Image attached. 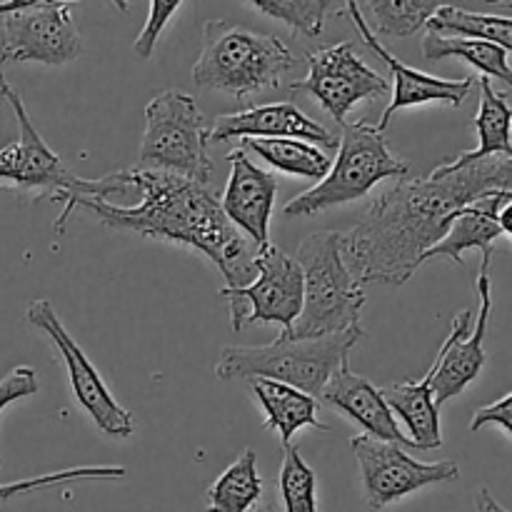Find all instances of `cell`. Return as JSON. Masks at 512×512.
<instances>
[{"mask_svg": "<svg viewBox=\"0 0 512 512\" xmlns=\"http://www.w3.org/2000/svg\"><path fill=\"white\" fill-rule=\"evenodd\" d=\"M475 512H510V510H505L503 505L493 498V493H490L488 488H480L478 493H475Z\"/></svg>", "mask_w": 512, "mask_h": 512, "instance_id": "836d02e7", "label": "cell"}, {"mask_svg": "<svg viewBox=\"0 0 512 512\" xmlns=\"http://www.w3.org/2000/svg\"><path fill=\"white\" fill-rule=\"evenodd\" d=\"M480 310L473 325V310H463L453 320L448 340L443 343V360L433 380L435 405H445L450 398H458L480 373L488 360L485 355V335H488L490 313H493V288H490V270L480 268L478 275Z\"/></svg>", "mask_w": 512, "mask_h": 512, "instance_id": "5bb4252c", "label": "cell"}, {"mask_svg": "<svg viewBox=\"0 0 512 512\" xmlns=\"http://www.w3.org/2000/svg\"><path fill=\"white\" fill-rule=\"evenodd\" d=\"M443 3L435 0H370L358 3L360 13H368L370 33L390 35V38H408L420 28H428L430 18L440 10Z\"/></svg>", "mask_w": 512, "mask_h": 512, "instance_id": "4316f807", "label": "cell"}, {"mask_svg": "<svg viewBox=\"0 0 512 512\" xmlns=\"http://www.w3.org/2000/svg\"><path fill=\"white\" fill-rule=\"evenodd\" d=\"M235 138H293L305 140L310 145H325V148H335L338 145V138L325 125H320L318 120L305 115L293 103L255 105V108L238 110V113L220 115L208 128V143H225V140Z\"/></svg>", "mask_w": 512, "mask_h": 512, "instance_id": "e0dca14e", "label": "cell"}, {"mask_svg": "<svg viewBox=\"0 0 512 512\" xmlns=\"http://www.w3.org/2000/svg\"><path fill=\"white\" fill-rule=\"evenodd\" d=\"M498 223H500V230H503V235H510L512 238V193H508V203H505L503 210H500Z\"/></svg>", "mask_w": 512, "mask_h": 512, "instance_id": "e575fe53", "label": "cell"}, {"mask_svg": "<svg viewBox=\"0 0 512 512\" xmlns=\"http://www.w3.org/2000/svg\"><path fill=\"white\" fill-rule=\"evenodd\" d=\"M130 188L140 193L138 205H115L103 198L80 200L113 230H130L145 238L168 240L203 253L223 273L225 288H243L255 278L258 248L223 213L220 198L203 183L155 170H125Z\"/></svg>", "mask_w": 512, "mask_h": 512, "instance_id": "7a4b0ae2", "label": "cell"}, {"mask_svg": "<svg viewBox=\"0 0 512 512\" xmlns=\"http://www.w3.org/2000/svg\"><path fill=\"white\" fill-rule=\"evenodd\" d=\"M338 155L330 163L328 175L315 188L295 195L283 208L285 215H318L323 210L340 208L365 198L378 183L390 178H405L410 173L408 160L390 153L385 133L368 120L340 125Z\"/></svg>", "mask_w": 512, "mask_h": 512, "instance_id": "52a82bcc", "label": "cell"}, {"mask_svg": "<svg viewBox=\"0 0 512 512\" xmlns=\"http://www.w3.org/2000/svg\"><path fill=\"white\" fill-rule=\"evenodd\" d=\"M38 375L28 365H18V368L10 370L3 380H0V413H3L8 405L18 403V400L30 398V395L38 393Z\"/></svg>", "mask_w": 512, "mask_h": 512, "instance_id": "1f68e13d", "label": "cell"}, {"mask_svg": "<svg viewBox=\"0 0 512 512\" xmlns=\"http://www.w3.org/2000/svg\"><path fill=\"white\" fill-rule=\"evenodd\" d=\"M250 512H283V510H280L275 503H263V505H255Z\"/></svg>", "mask_w": 512, "mask_h": 512, "instance_id": "8d00e7d4", "label": "cell"}, {"mask_svg": "<svg viewBox=\"0 0 512 512\" xmlns=\"http://www.w3.org/2000/svg\"><path fill=\"white\" fill-rule=\"evenodd\" d=\"M443 360V345L435 355L433 365L423 380H405L403 385H385L383 398L393 415H400L403 425L408 428V438L418 450H435L443 445L440 433V408L433 398V380Z\"/></svg>", "mask_w": 512, "mask_h": 512, "instance_id": "ffe728a7", "label": "cell"}, {"mask_svg": "<svg viewBox=\"0 0 512 512\" xmlns=\"http://www.w3.org/2000/svg\"><path fill=\"white\" fill-rule=\"evenodd\" d=\"M345 15H350V20L355 23L358 33L363 35L365 43L370 45V50H373V53L388 65L390 73H393V100H390V105L383 110L378 125H375L380 133L388 130L390 118H393L398 110L420 108V105H428V103H445L450 105V108H460V105L465 103V98L470 95V90H473V85L478 83V78H473V75L460 80H448V78H438V75L423 73V70L408 68L403 60L395 58L393 53H388L385 45H380L378 38L370 33L358 3H353V0L345 3Z\"/></svg>", "mask_w": 512, "mask_h": 512, "instance_id": "9a60e30c", "label": "cell"}, {"mask_svg": "<svg viewBox=\"0 0 512 512\" xmlns=\"http://www.w3.org/2000/svg\"><path fill=\"white\" fill-rule=\"evenodd\" d=\"M350 448L358 460L365 503L375 512L385 510L390 503H398L418 490L430 488V485L453 483L460 478V468L455 460L420 463V460L410 458L400 445L375 440L365 433L355 435L350 440Z\"/></svg>", "mask_w": 512, "mask_h": 512, "instance_id": "7c38bea8", "label": "cell"}, {"mask_svg": "<svg viewBox=\"0 0 512 512\" xmlns=\"http://www.w3.org/2000/svg\"><path fill=\"white\" fill-rule=\"evenodd\" d=\"M263 498V478L258 473L255 450H243L233 465L205 493L208 512H250Z\"/></svg>", "mask_w": 512, "mask_h": 512, "instance_id": "603a6c76", "label": "cell"}, {"mask_svg": "<svg viewBox=\"0 0 512 512\" xmlns=\"http://www.w3.org/2000/svg\"><path fill=\"white\" fill-rule=\"evenodd\" d=\"M428 33L483 40V43L498 45L505 53H512V18H505V15L473 13V10L443 3L438 13L430 18Z\"/></svg>", "mask_w": 512, "mask_h": 512, "instance_id": "cb8c5ba5", "label": "cell"}, {"mask_svg": "<svg viewBox=\"0 0 512 512\" xmlns=\"http://www.w3.org/2000/svg\"><path fill=\"white\" fill-rule=\"evenodd\" d=\"M505 203H508V193H493L460 210L450 220V228L443 235V240L423 255V263L433 258H450L455 265H463V255L468 250H480L483 253V265L480 268L490 270L495 243L503 235L498 215Z\"/></svg>", "mask_w": 512, "mask_h": 512, "instance_id": "d6986e66", "label": "cell"}, {"mask_svg": "<svg viewBox=\"0 0 512 512\" xmlns=\"http://www.w3.org/2000/svg\"><path fill=\"white\" fill-rule=\"evenodd\" d=\"M493 193H512V158L498 155L460 170L435 168L428 178L395 185L343 233L345 265L360 285L400 288L443 240L450 220Z\"/></svg>", "mask_w": 512, "mask_h": 512, "instance_id": "6da1fadb", "label": "cell"}, {"mask_svg": "<svg viewBox=\"0 0 512 512\" xmlns=\"http://www.w3.org/2000/svg\"><path fill=\"white\" fill-rule=\"evenodd\" d=\"M25 318H28V323L33 325L35 330L48 335L53 348L58 350V355L63 358L65 373H68L70 393H73L75 405L93 420L95 428L103 435H108V438H130V435L135 433L133 413L125 410L123 405L110 395L103 375H100L98 368L90 363V358L83 353V348L75 343L73 335L65 330V325L60 323L53 305H50L48 300H33V303L28 305Z\"/></svg>", "mask_w": 512, "mask_h": 512, "instance_id": "8fae6325", "label": "cell"}, {"mask_svg": "<svg viewBox=\"0 0 512 512\" xmlns=\"http://www.w3.org/2000/svg\"><path fill=\"white\" fill-rule=\"evenodd\" d=\"M230 300V328L275 323L280 335H288L303 310V270L298 260L270 243L255 253V278L243 288H220Z\"/></svg>", "mask_w": 512, "mask_h": 512, "instance_id": "9c48e42d", "label": "cell"}, {"mask_svg": "<svg viewBox=\"0 0 512 512\" xmlns=\"http://www.w3.org/2000/svg\"><path fill=\"white\" fill-rule=\"evenodd\" d=\"M423 55L428 60L460 58L473 65L480 78H498L512 90V68L508 63V53L498 45L483 43L473 38H448V35L428 33L423 38Z\"/></svg>", "mask_w": 512, "mask_h": 512, "instance_id": "d4e9b609", "label": "cell"}, {"mask_svg": "<svg viewBox=\"0 0 512 512\" xmlns=\"http://www.w3.org/2000/svg\"><path fill=\"white\" fill-rule=\"evenodd\" d=\"M230 180L220 198L223 213L240 233L248 235L258 250L270 245V218H273L278 180L273 173L258 168L243 148L228 153Z\"/></svg>", "mask_w": 512, "mask_h": 512, "instance_id": "2e32d148", "label": "cell"}, {"mask_svg": "<svg viewBox=\"0 0 512 512\" xmlns=\"http://www.w3.org/2000/svg\"><path fill=\"white\" fill-rule=\"evenodd\" d=\"M360 338L363 330L355 328L318 340L278 338L253 348H225L215 365V378H268L320 400L325 385L350 365V353Z\"/></svg>", "mask_w": 512, "mask_h": 512, "instance_id": "8992f818", "label": "cell"}, {"mask_svg": "<svg viewBox=\"0 0 512 512\" xmlns=\"http://www.w3.org/2000/svg\"><path fill=\"white\" fill-rule=\"evenodd\" d=\"M18 5H20V0H8V3H0V18H3V15H8V13H13Z\"/></svg>", "mask_w": 512, "mask_h": 512, "instance_id": "d590c367", "label": "cell"}, {"mask_svg": "<svg viewBox=\"0 0 512 512\" xmlns=\"http://www.w3.org/2000/svg\"><path fill=\"white\" fill-rule=\"evenodd\" d=\"M83 53L78 23L70 3L20 0L0 25V65L40 63L58 68Z\"/></svg>", "mask_w": 512, "mask_h": 512, "instance_id": "30bf717a", "label": "cell"}, {"mask_svg": "<svg viewBox=\"0 0 512 512\" xmlns=\"http://www.w3.org/2000/svg\"><path fill=\"white\" fill-rule=\"evenodd\" d=\"M305 63L308 75L295 80L293 90L318 100L320 108L340 125L348 123V113L355 105L383 98L390 90L388 80L365 63L353 40L313 50Z\"/></svg>", "mask_w": 512, "mask_h": 512, "instance_id": "4fadbf2b", "label": "cell"}, {"mask_svg": "<svg viewBox=\"0 0 512 512\" xmlns=\"http://www.w3.org/2000/svg\"><path fill=\"white\" fill-rule=\"evenodd\" d=\"M118 478H125V468H120V465H88V468L83 465V468H65V470H58V473L38 475V478L0 485V503L5 505L13 498H20V495L35 493V490L58 488V485H65V483H80V480H118Z\"/></svg>", "mask_w": 512, "mask_h": 512, "instance_id": "f546056e", "label": "cell"}, {"mask_svg": "<svg viewBox=\"0 0 512 512\" xmlns=\"http://www.w3.org/2000/svg\"><path fill=\"white\" fill-rule=\"evenodd\" d=\"M208 128L193 95L165 90L145 105V130L138 170L180 175L210 185L213 160L208 155Z\"/></svg>", "mask_w": 512, "mask_h": 512, "instance_id": "ba28073f", "label": "cell"}, {"mask_svg": "<svg viewBox=\"0 0 512 512\" xmlns=\"http://www.w3.org/2000/svg\"><path fill=\"white\" fill-rule=\"evenodd\" d=\"M295 55L278 35H265L230 20H208L203 48L193 65V83L235 100L278 88L293 70Z\"/></svg>", "mask_w": 512, "mask_h": 512, "instance_id": "277c9868", "label": "cell"}, {"mask_svg": "<svg viewBox=\"0 0 512 512\" xmlns=\"http://www.w3.org/2000/svg\"><path fill=\"white\" fill-rule=\"evenodd\" d=\"M180 5H183L180 0H153V3H150L148 20H145V25H143V30L138 33V38L133 40L135 55H140V58L148 60L150 55L155 53V45H158L165 25H168V20L178 13Z\"/></svg>", "mask_w": 512, "mask_h": 512, "instance_id": "4dcf8cb0", "label": "cell"}, {"mask_svg": "<svg viewBox=\"0 0 512 512\" xmlns=\"http://www.w3.org/2000/svg\"><path fill=\"white\" fill-rule=\"evenodd\" d=\"M320 400H325L330 408H335L348 420L358 423L370 438L385 440V443L400 445V448H415L413 440L400 430L393 410L385 403L383 390L375 388L363 375L353 373L350 365L325 385Z\"/></svg>", "mask_w": 512, "mask_h": 512, "instance_id": "ac0fdd59", "label": "cell"}, {"mask_svg": "<svg viewBox=\"0 0 512 512\" xmlns=\"http://www.w3.org/2000/svg\"><path fill=\"white\" fill-rule=\"evenodd\" d=\"M295 260L303 270V310L290 333L280 338L318 340L360 328L365 293L343 260V233L308 235Z\"/></svg>", "mask_w": 512, "mask_h": 512, "instance_id": "5b68a950", "label": "cell"}, {"mask_svg": "<svg viewBox=\"0 0 512 512\" xmlns=\"http://www.w3.org/2000/svg\"><path fill=\"white\" fill-rule=\"evenodd\" d=\"M480 105L473 125L478 133V148L465 150L450 163L438 165L443 170H460L465 165L480 163L488 158H512V105L505 95L493 88L488 78H478Z\"/></svg>", "mask_w": 512, "mask_h": 512, "instance_id": "7402d4cb", "label": "cell"}, {"mask_svg": "<svg viewBox=\"0 0 512 512\" xmlns=\"http://www.w3.org/2000/svg\"><path fill=\"white\" fill-rule=\"evenodd\" d=\"M0 98L10 105L18 123V140L0 150V188L13 190L15 195L28 200H58L63 203V213L55 218V233L63 235L65 223L85 198L110 200L113 195H123L130 190L128 173L118 170L100 180H85L70 173L63 165L60 155L50 148L38 133L25 110L23 98L18 90L0 73Z\"/></svg>", "mask_w": 512, "mask_h": 512, "instance_id": "3957f363", "label": "cell"}, {"mask_svg": "<svg viewBox=\"0 0 512 512\" xmlns=\"http://www.w3.org/2000/svg\"><path fill=\"white\" fill-rule=\"evenodd\" d=\"M248 5L268 18L280 20L293 33L305 35V38L323 33L325 18L335 10V3L330 0H253Z\"/></svg>", "mask_w": 512, "mask_h": 512, "instance_id": "f1b7e54d", "label": "cell"}, {"mask_svg": "<svg viewBox=\"0 0 512 512\" xmlns=\"http://www.w3.org/2000/svg\"><path fill=\"white\" fill-rule=\"evenodd\" d=\"M245 383H248L253 400L263 410L265 428L278 433L283 450L290 448V440L303 428H315L323 433L330 430L328 425L320 423V403L310 395L268 378H250Z\"/></svg>", "mask_w": 512, "mask_h": 512, "instance_id": "44dd1931", "label": "cell"}, {"mask_svg": "<svg viewBox=\"0 0 512 512\" xmlns=\"http://www.w3.org/2000/svg\"><path fill=\"white\" fill-rule=\"evenodd\" d=\"M243 150H253L255 155L265 160L268 165H273L280 173L295 175V178H308V180H323L330 170V158L318 148V145H310L305 140H293V138H253L243 140L240 145Z\"/></svg>", "mask_w": 512, "mask_h": 512, "instance_id": "484cf974", "label": "cell"}, {"mask_svg": "<svg viewBox=\"0 0 512 512\" xmlns=\"http://www.w3.org/2000/svg\"><path fill=\"white\" fill-rule=\"evenodd\" d=\"M485 425H498V428L508 430L512 435V393L495 400V403L485 405V408H480L478 413L473 415V420H470V430H473V433L483 430Z\"/></svg>", "mask_w": 512, "mask_h": 512, "instance_id": "d6a6232c", "label": "cell"}, {"mask_svg": "<svg viewBox=\"0 0 512 512\" xmlns=\"http://www.w3.org/2000/svg\"><path fill=\"white\" fill-rule=\"evenodd\" d=\"M283 512H318V478L298 448H285L278 475Z\"/></svg>", "mask_w": 512, "mask_h": 512, "instance_id": "83f0119b", "label": "cell"}]
</instances>
